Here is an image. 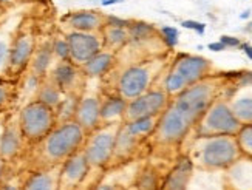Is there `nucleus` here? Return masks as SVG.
<instances>
[{"label":"nucleus","mask_w":252,"mask_h":190,"mask_svg":"<svg viewBox=\"0 0 252 190\" xmlns=\"http://www.w3.org/2000/svg\"><path fill=\"white\" fill-rule=\"evenodd\" d=\"M54 62H56V59H54L53 53V34H47L43 37L39 36L36 50L32 53V58L30 61L27 71L42 79V77H45L50 73Z\"/></svg>","instance_id":"6ab92c4d"},{"label":"nucleus","mask_w":252,"mask_h":190,"mask_svg":"<svg viewBox=\"0 0 252 190\" xmlns=\"http://www.w3.org/2000/svg\"><path fill=\"white\" fill-rule=\"evenodd\" d=\"M89 172H90V165L85 159L84 152L79 150L61 165L58 190H76L85 180Z\"/></svg>","instance_id":"dca6fc26"},{"label":"nucleus","mask_w":252,"mask_h":190,"mask_svg":"<svg viewBox=\"0 0 252 190\" xmlns=\"http://www.w3.org/2000/svg\"><path fill=\"white\" fill-rule=\"evenodd\" d=\"M37 25L32 17H24L13 32L9 51V65H8V79H20L28 70L32 53L37 45Z\"/></svg>","instance_id":"39448f33"},{"label":"nucleus","mask_w":252,"mask_h":190,"mask_svg":"<svg viewBox=\"0 0 252 190\" xmlns=\"http://www.w3.org/2000/svg\"><path fill=\"white\" fill-rule=\"evenodd\" d=\"M181 27L186 28V30H192L195 32H198L200 36H203L206 32V24H203V22H198V20H183L181 22Z\"/></svg>","instance_id":"f704fd0d"},{"label":"nucleus","mask_w":252,"mask_h":190,"mask_svg":"<svg viewBox=\"0 0 252 190\" xmlns=\"http://www.w3.org/2000/svg\"><path fill=\"white\" fill-rule=\"evenodd\" d=\"M226 82V74H211L172 96L173 99L169 100V105L159 115L157 127L152 133L155 144H181L198 124L209 105L218 96H221Z\"/></svg>","instance_id":"f257e3e1"},{"label":"nucleus","mask_w":252,"mask_h":190,"mask_svg":"<svg viewBox=\"0 0 252 190\" xmlns=\"http://www.w3.org/2000/svg\"><path fill=\"white\" fill-rule=\"evenodd\" d=\"M53 53H54V59L58 61H70V47H68V40L65 32L61 30L53 32Z\"/></svg>","instance_id":"7c9ffc66"},{"label":"nucleus","mask_w":252,"mask_h":190,"mask_svg":"<svg viewBox=\"0 0 252 190\" xmlns=\"http://www.w3.org/2000/svg\"><path fill=\"white\" fill-rule=\"evenodd\" d=\"M158 31H159V37H161L162 43L169 50H172V48H175V47L178 45L180 32H178V30L175 28V27H161Z\"/></svg>","instance_id":"72a5a7b5"},{"label":"nucleus","mask_w":252,"mask_h":190,"mask_svg":"<svg viewBox=\"0 0 252 190\" xmlns=\"http://www.w3.org/2000/svg\"><path fill=\"white\" fill-rule=\"evenodd\" d=\"M16 170H19V169H16V165L6 162L2 156H0V183H2L3 180H6V178Z\"/></svg>","instance_id":"e433bc0d"},{"label":"nucleus","mask_w":252,"mask_h":190,"mask_svg":"<svg viewBox=\"0 0 252 190\" xmlns=\"http://www.w3.org/2000/svg\"><path fill=\"white\" fill-rule=\"evenodd\" d=\"M164 62L161 59L141 61L128 65L118 76L115 92L121 95L126 100H131L142 93L153 88V82L158 77V73L162 70Z\"/></svg>","instance_id":"423d86ee"},{"label":"nucleus","mask_w":252,"mask_h":190,"mask_svg":"<svg viewBox=\"0 0 252 190\" xmlns=\"http://www.w3.org/2000/svg\"><path fill=\"white\" fill-rule=\"evenodd\" d=\"M220 42L226 48H238L240 43H242V40H240L238 37H234V36H221Z\"/></svg>","instance_id":"4c0bfd02"},{"label":"nucleus","mask_w":252,"mask_h":190,"mask_svg":"<svg viewBox=\"0 0 252 190\" xmlns=\"http://www.w3.org/2000/svg\"><path fill=\"white\" fill-rule=\"evenodd\" d=\"M87 135L89 133L74 119L59 122L45 138L30 145L24 159V169L42 170L62 165L70 156L82 150Z\"/></svg>","instance_id":"f03ea898"},{"label":"nucleus","mask_w":252,"mask_h":190,"mask_svg":"<svg viewBox=\"0 0 252 190\" xmlns=\"http://www.w3.org/2000/svg\"><path fill=\"white\" fill-rule=\"evenodd\" d=\"M22 2H27V0H22Z\"/></svg>","instance_id":"49530a36"},{"label":"nucleus","mask_w":252,"mask_h":190,"mask_svg":"<svg viewBox=\"0 0 252 190\" xmlns=\"http://www.w3.org/2000/svg\"><path fill=\"white\" fill-rule=\"evenodd\" d=\"M127 102L121 95L102 93L101 95V126L102 124H121L124 122V113Z\"/></svg>","instance_id":"4be33fe9"},{"label":"nucleus","mask_w":252,"mask_h":190,"mask_svg":"<svg viewBox=\"0 0 252 190\" xmlns=\"http://www.w3.org/2000/svg\"><path fill=\"white\" fill-rule=\"evenodd\" d=\"M242 128L234 111L226 100L218 96L214 102L204 111V115L195 126V136H215V135H229L235 136Z\"/></svg>","instance_id":"6e6552de"},{"label":"nucleus","mask_w":252,"mask_h":190,"mask_svg":"<svg viewBox=\"0 0 252 190\" xmlns=\"http://www.w3.org/2000/svg\"><path fill=\"white\" fill-rule=\"evenodd\" d=\"M133 22L135 20H130V19H119V17H115V16H105V25H108V27L130 28Z\"/></svg>","instance_id":"c9c22d12"},{"label":"nucleus","mask_w":252,"mask_h":190,"mask_svg":"<svg viewBox=\"0 0 252 190\" xmlns=\"http://www.w3.org/2000/svg\"><path fill=\"white\" fill-rule=\"evenodd\" d=\"M2 79H5V77H3V76H0V81H2Z\"/></svg>","instance_id":"a18cd8bd"},{"label":"nucleus","mask_w":252,"mask_h":190,"mask_svg":"<svg viewBox=\"0 0 252 190\" xmlns=\"http://www.w3.org/2000/svg\"><path fill=\"white\" fill-rule=\"evenodd\" d=\"M19 124L28 145H34L58 126V118L54 108L40 100L31 99L19 110Z\"/></svg>","instance_id":"0eeeda50"},{"label":"nucleus","mask_w":252,"mask_h":190,"mask_svg":"<svg viewBox=\"0 0 252 190\" xmlns=\"http://www.w3.org/2000/svg\"><path fill=\"white\" fill-rule=\"evenodd\" d=\"M193 165L203 170H226L240 156L238 142L235 136H195L188 153Z\"/></svg>","instance_id":"7ed1b4c3"},{"label":"nucleus","mask_w":252,"mask_h":190,"mask_svg":"<svg viewBox=\"0 0 252 190\" xmlns=\"http://www.w3.org/2000/svg\"><path fill=\"white\" fill-rule=\"evenodd\" d=\"M13 32H6L5 30H0V76H3V77H6V74H8Z\"/></svg>","instance_id":"c756f323"},{"label":"nucleus","mask_w":252,"mask_h":190,"mask_svg":"<svg viewBox=\"0 0 252 190\" xmlns=\"http://www.w3.org/2000/svg\"><path fill=\"white\" fill-rule=\"evenodd\" d=\"M193 162L188 155L180 158L167 173L166 180L162 183V190H188L190 178L193 173Z\"/></svg>","instance_id":"5701e85b"},{"label":"nucleus","mask_w":252,"mask_h":190,"mask_svg":"<svg viewBox=\"0 0 252 190\" xmlns=\"http://www.w3.org/2000/svg\"><path fill=\"white\" fill-rule=\"evenodd\" d=\"M207 48H209L211 51H214V53H220V51H224V50H227L223 43L218 40V42H211L209 45H207Z\"/></svg>","instance_id":"a19ab883"},{"label":"nucleus","mask_w":252,"mask_h":190,"mask_svg":"<svg viewBox=\"0 0 252 190\" xmlns=\"http://www.w3.org/2000/svg\"><path fill=\"white\" fill-rule=\"evenodd\" d=\"M211 71L212 62L209 59L196 54L178 53L170 62L161 88L172 97L183 92L184 88L206 79L207 76H211Z\"/></svg>","instance_id":"20e7f679"},{"label":"nucleus","mask_w":252,"mask_h":190,"mask_svg":"<svg viewBox=\"0 0 252 190\" xmlns=\"http://www.w3.org/2000/svg\"><path fill=\"white\" fill-rule=\"evenodd\" d=\"M74 121L87 131L92 133L101 126V95L85 92L81 95L78 108L74 113Z\"/></svg>","instance_id":"f3484780"},{"label":"nucleus","mask_w":252,"mask_h":190,"mask_svg":"<svg viewBox=\"0 0 252 190\" xmlns=\"http://www.w3.org/2000/svg\"><path fill=\"white\" fill-rule=\"evenodd\" d=\"M70 47V61L82 66L87 61H90L96 53L104 50V40L99 32H65Z\"/></svg>","instance_id":"ddd939ff"},{"label":"nucleus","mask_w":252,"mask_h":190,"mask_svg":"<svg viewBox=\"0 0 252 190\" xmlns=\"http://www.w3.org/2000/svg\"><path fill=\"white\" fill-rule=\"evenodd\" d=\"M17 2H19V0H0V9H2V11L9 9V8H13Z\"/></svg>","instance_id":"79ce46f5"},{"label":"nucleus","mask_w":252,"mask_h":190,"mask_svg":"<svg viewBox=\"0 0 252 190\" xmlns=\"http://www.w3.org/2000/svg\"><path fill=\"white\" fill-rule=\"evenodd\" d=\"M249 16H251V9H246V11H243L242 14H240V17H242V19H248Z\"/></svg>","instance_id":"c03bdc74"},{"label":"nucleus","mask_w":252,"mask_h":190,"mask_svg":"<svg viewBox=\"0 0 252 190\" xmlns=\"http://www.w3.org/2000/svg\"><path fill=\"white\" fill-rule=\"evenodd\" d=\"M59 167L42 170H30L24 190H58L59 186Z\"/></svg>","instance_id":"b1692460"},{"label":"nucleus","mask_w":252,"mask_h":190,"mask_svg":"<svg viewBox=\"0 0 252 190\" xmlns=\"http://www.w3.org/2000/svg\"><path fill=\"white\" fill-rule=\"evenodd\" d=\"M226 190H252V156L242 155L226 169Z\"/></svg>","instance_id":"aec40b11"},{"label":"nucleus","mask_w":252,"mask_h":190,"mask_svg":"<svg viewBox=\"0 0 252 190\" xmlns=\"http://www.w3.org/2000/svg\"><path fill=\"white\" fill-rule=\"evenodd\" d=\"M124 0H101V5L102 6H110V5H116V3H121Z\"/></svg>","instance_id":"37998d69"},{"label":"nucleus","mask_w":252,"mask_h":190,"mask_svg":"<svg viewBox=\"0 0 252 190\" xmlns=\"http://www.w3.org/2000/svg\"><path fill=\"white\" fill-rule=\"evenodd\" d=\"M118 63V53L112 50H101L96 53L90 61H87L81 68L87 79H99L107 74H110Z\"/></svg>","instance_id":"412c9836"},{"label":"nucleus","mask_w":252,"mask_h":190,"mask_svg":"<svg viewBox=\"0 0 252 190\" xmlns=\"http://www.w3.org/2000/svg\"><path fill=\"white\" fill-rule=\"evenodd\" d=\"M144 141H146V138L133 135V133L127 130L124 122H121L118 135H116L113 156H112V161L108 164V167H118L124 162H128L136 155V152L141 147V144Z\"/></svg>","instance_id":"a211bd4d"},{"label":"nucleus","mask_w":252,"mask_h":190,"mask_svg":"<svg viewBox=\"0 0 252 190\" xmlns=\"http://www.w3.org/2000/svg\"><path fill=\"white\" fill-rule=\"evenodd\" d=\"M28 147L30 145L20 130L17 110L8 111L0 131V156L6 162L16 165L17 162H24Z\"/></svg>","instance_id":"9b49d317"},{"label":"nucleus","mask_w":252,"mask_h":190,"mask_svg":"<svg viewBox=\"0 0 252 190\" xmlns=\"http://www.w3.org/2000/svg\"><path fill=\"white\" fill-rule=\"evenodd\" d=\"M121 124H102L87 135L82 152L90 169H105L113 156L116 135Z\"/></svg>","instance_id":"1a4fd4ad"},{"label":"nucleus","mask_w":252,"mask_h":190,"mask_svg":"<svg viewBox=\"0 0 252 190\" xmlns=\"http://www.w3.org/2000/svg\"><path fill=\"white\" fill-rule=\"evenodd\" d=\"M101 36L104 40V48L118 53L128 43V28L104 25L101 30Z\"/></svg>","instance_id":"bb28decb"},{"label":"nucleus","mask_w":252,"mask_h":190,"mask_svg":"<svg viewBox=\"0 0 252 190\" xmlns=\"http://www.w3.org/2000/svg\"><path fill=\"white\" fill-rule=\"evenodd\" d=\"M48 76L65 95H68V93L82 95L85 90L87 76L84 74L81 66L74 65L71 61L54 62Z\"/></svg>","instance_id":"4468645a"},{"label":"nucleus","mask_w":252,"mask_h":190,"mask_svg":"<svg viewBox=\"0 0 252 190\" xmlns=\"http://www.w3.org/2000/svg\"><path fill=\"white\" fill-rule=\"evenodd\" d=\"M79 97H81V95H76V93H68V95L63 96L59 107L54 110V111H56L58 124H59V122L74 119V113H76V108H78Z\"/></svg>","instance_id":"c85d7f7f"},{"label":"nucleus","mask_w":252,"mask_h":190,"mask_svg":"<svg viewBox=\"0 0 252 190\" xmlns=\"http://www.w3.org/2000/svg\"><path fill=\"white\" fill-rule=\"evenodd\" d=\"M251 27H252V24H251Z\"/></svg>","instance_id":"de8ad7c7"},{"label":"nucleus","mask_w":252,"mask_h":190,"mask_svg":"<svg viewBox=\"0 0 252 190\" xmlns=\"http://www.w3.org/2000/svg\"><path fill=\"white\" fill-rule=\"evenodd\" d=\"M162 183L159 181V173L155 167L147 165L138 173L136 190H162Z\"/></svg>","instance_id":"cd10ccee"},{"label":"nucleus","mask_w":252,"mask_h":190,"mask_svg":"<svg viewBox=\"0 0 252 190\" xmlns=\"http://www.w3.org/2000/svg\"><path fill=\"white\" fill-rule=\"evenodd\" d=\"M28 173H30V170L24 169V167L13 172L6 180L0 183V190H24Z\"/></svg>","instance_id":"2f4dec72"},{"label":"nucleus","mask_w":252,"mask_h":190,"mask_svg":"<svg viewBox=\"0 0 252 190\" xmlns=\"http://www.w3.org/2000/svg\"><path fill=\"white\" fill-rule=\"evenodd\" d=\"M94 190H126V187L123 184H118V183H102Z\"/></svg>","instance_id":"58836bf2"},{"label":"nucleus","mask_w":252,"mask_h":190,"mask_svg":"<svg viewBox=\"0 0 252 190\" xmlns=\"http://www.w3.org/2000/svg\"><path fill=\"white\" fill-rule=\"evenodd\" d=\"M19 102V81L5 79L0 81V115H6L14 110Z\"/></svg>","instance_id":"a878e982"},{"label":"nucleus","mask_w":252,"mask_h":190,"mask_svg":"<svg viewBox=\"0 0 252 190\" xmlns=\"http://www.w3.org/2000/svg\"><path fill=\"white\" fill-rule=\"evenodd\" d=\"M238 48L248 56V59H249V61H252V45H251L249 42H242V43H240V47H238Z\"/></svg>","instance_id":"ea45409f"},{"label":"nucleus","mask_w":252,"mask_h":190,"mask_svg":"<svg viewBox=\"0 0 252 190\" xmlns=\"http://www.w3.org/2000/svg\"><path fill=\"white\" fill-rule=\"evenodd\" d=\"M232 85H224L226 95L221 96L243 124H252V71H240L232 76Z\"/></svg>","instance_id":"9d476101"},{"label":"nucleus","mask_w":252,"mask_h":190,"mask_svg":"<svg viewBox=\"0 0 252 190\" xmlns=\"http://www.w3.org/2000/svg\"><path fill=\"white\" fill-rule=\"evenodd\" d=\"M65 93L61 90V88L53 82L51 77L47 74L45 77H42L39 85H37V90L34 93V97L36 100H40V102L47 104L48 107L56 110L59 107V104L62 102Z\"/></svg>","instance_id":"393cba45"},{"label":"nucleus","mask_w":252,"mask_h":190,"mask_svg":"<svg viewBox=\"0 0 252 190\" xmlns=\"http://www.w3.org/2000/svg\"><path fill=\"white\" fill-rule=\"evenodd\" d=\"M169 100H170V96L164 92L161 87L150 88L149 92L128 100L126 113H124V122L141 119V118L159 116L169 105Z\"/></svg>","instance_id":"f8f14e48"},{"label":"nucleus","mask_w":252,"mask_h":190,"mask_svg":"<svg viewBox=\"0 0 252 190\" xmlns=\"http://www.w3.org/2000/svg\"><path fill=\"white\" fill-rule=\"evenodd\" d=\"M235 138L242 155L252 156V124H243Z\"/></svg>","instance_id":"473e14b6"},{"label":"nucleus","mask_w":252,"mask_h":190,"mask_svg":"<svg viewBox=\"0 0 252 190\" xmlns=\"http://www.w3.org/2000/svg\"><path fill=\"white\" fill-rule=\"evenodd\" d=\"M62 32H99L105 25V14L97 9H78L65 13L59 20Z\"/></svg>","instance_id":"2eb2a0df"}]
</instances>
